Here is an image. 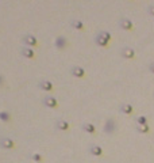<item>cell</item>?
<instances>
[{
	"mask_svg": "<svg viewBox=\"0 0 154 163\" xmlns=\"http://www.w3.org/2000/svg\"><path fill=\"white\" fill-rule=\"evenodd\" d=\"M70 25H72V27H74L77 30H84V23L81 20H72Z\"/></svg>",
	"mask_w": 154,
	"mask_h": 163,
	"instance_id": "obj_17",
	"label": "cell"
},
{
	"mask_svg": "<svg viewBox=\"0 0 154 163\" xmlns=\"http://www.w3.org/2000/svg\"><path fill=\"white\" fill-rule=\"evenodd\" d=\"M70 74L76 76V78H84L85 76V71H84V68H81L79 65H73L70 68Z\"/></svg>",
	"mask_w": 154,
	"mask_h": 163,
	"instance_id": "obj_5",
	"label": "cell"
},
{
	"mask_svg": "<svg viewBox=\"0 0 154 163\" xmlns=\"http://www.w3.org/2000/svg\"><path fill=\"white\" fill-rule=\"evenodd\" d=\"M83 131L87 132V133L93 135V133L96 132V128H95V125H93V124H91V122H84V124H83Z\"/></svg>",
	"mask_w": 154,
	"mask_h": 163,
	"instance_id": "obj_12",
	"label": "cell"
},
{
	"mask_svg": "<svg viewBox=\"0 0 154 163\" xmlns=\"http://www.w3.org/2000/svg\"><path fill=\"white\" fill-rule=\"evenodd\" d=\"M147 12H149V14H150L151 16H154V6L149 7V8H147Z\"/></svg>",
	"mask_w": 154,
	"mask_h": 163,
	"instance_id": "obj_22",
	"label": "cell"
},
{
	"mask_svg": "<svg viewBox=\"0 0 154 163\" xmlns=\"http://www.w3.org/2000/svg\"><path fill=\"white\" fill-rule=\"evenodd\" d=\"M39 88L44 91H51L53 90V83L49 80H41L39 82Z\"/></svg>",
	"mask_w": 154,
	"mask_h": 163,
	"instance_id": "obj_11",
	"label": "cell"
},
{
	"mask_svg": "<svg viewBox=\"0 0 154 163\" xmlns=\"http://www.w3.org/2000/svg\"><path fill=\"white\" fill-rule=\"evenodd\" d=\"M136 131L139 133H149L150 132V126H149V124H146V125H136Z\"/></svg>",
	"mask_w": 154,
	"mask_h": 163,
	"instance_id": "obj_16",
	"label": "cell"
},
{
	"mask_svg": "<svg viewBox=\"0 0 154 163\" xmlns=\"http://www.w3.org/2000/svg\"><path fill=\"white\" fill-rule=\"evenodd\" d=\"M135 121H136V125H146L149 122V120H147V117H145V115H141V117L135 118Z\"/></svg>",
	"mask_w": 154,
	"mask_h": 163,
	"instance_id": "obj_19",
	"label": "cell"
},
{
	"mask_svg": "<svg viewBox=\"0 0 154 163\" xmlns=\"http://www.w3.org/2000/svg\"><path fill=\"white\" fill-rule=\"evenodd\" d=\"M20 53H22L23 57H27V59H34V52L30 48H22L20 49Z\"/></svg>",
	"mask_w": 154,
	"mask_h": 163,
	"instance_id": "obj_15",
	"label": "cell"
},
{
	"mask_svg": "<svg viewBox=\"0 0 154 163\" xmlns=\"http://www.w3.org/2000/svg\"><path fill=\"white\" fill-rule=\"evenodd\" d=\"M22 41H23V44L27 45V46H37L38 45V40L34 36H31V34H26V36H23Z\"/></svg>",
	"mask_w": 154,
	"mask_h": 163,
	"instance_id": "obj_3",
	"label": "cell"
},
{
	"mask_svg": "<svg viewBox=\"0 0 154 163\" xmlns=\"http://www.w3.org/2000/svg\"><path fill=\"white\" fill-rule=\"evenodd\" d=\"M97 34H99L100 37L104 38V40H107V41H111V34H110V33H107V31H99Z\"/></svg>",
	"mask_w": 154,
	"mask_h": 163,
	"instance_id": "obj_21",
	"label": "cell"
},
{
	"mask_svg": "<svg viewBox=\"0 0 154 163\" xmlns=\"http://www.w3.org/2000/svg\"><path fill=\"white\" fill-rule=\"evenodd\" d=\"M95 42H96V44L99 45V46H103V48H105V46L108 45V42H110V41L104 40V38L100 37L99 34H96V36H95Z\"/></svg>",
	"mask_w": 154,
	"mask_h": 163,
	"instance_id": "obj_14",
	"label": "cell"
},
{
	"mask_svg": "<svg viewBox=\"0 0 154 163\" xmlns=\"http://www.w3.org/2000/svg\"><path fill=\"white\" fill-rule=\"evenodd\" d=\"M42 104H44L46 108H49V109H54V108H57L58 106L57 99H55L54 97H50V95H46L44 99H42Z\"/></svg>",
	"mask_w": 154,
	"mask_h": 163,
	"instance_id": "obj_2",
	"label": "cell"
},
{
	"mask_svg": "<svg viewBox=\"0 0 154 163\" xmlns=\"http://www.w3.org/2000/svg\"><path fill=\"white\" fill-rule=\"evenodd\" d=\"M119 111H121V113H125V114H131L132 111H134V109H132V106L128 104H122L119 106Z\"/></svg>",
	"mask_w": 154,
	"mask_h": 163,
	"instance_id": "obj_13",
	"label": "cell"
},
{
	"mask_svg": "<svg viewBox=\"0 0 154 163\" xmlns=\"http://www.w3.org/2000/svg\"><path fill=\"white\" fill-rule=\"evenodd\" d=\"M121 56L123 59H134L135 52H134V49L128 48V46H125V48H122V50H121Z\"/></svg>",
	"mask_w": 154,
	"mask_h": 163,
	"instance_id": "obj_4",
	"label": "cell"
},
{
	"mask_svg": "<svg viewBox=\"0 0 154 163\" xmlns=\"http://www.w3.org/2000/svg\"><path fill=\"white\" fill-rule=\"evenodd\" d=\"M54 45H55L57 49H64V48H66V45H68V40L64 36H59V37L55 38Z\"/></svg>",
	"mask_w": 154,
	"mask_h": 163,
	"instance_id": "obj_7",
	"label": "cell"
},
{
	"mask_svg": "<svg viewBox=\"0 0 154 163\" xmlns=\"http://www.w3.org/2000/svg\"><path fill=\"white\" fill-rule=\"evenodd\" d=\"M30 158L34 160V162H37V163H41L42 160H44V156L41 155V154H38V152H34V154H31L30 155Z\"/></svg>",
	"mask_w": 154,
	"mask_h": 163,
	"instance_id": "obj_20",
	"label": "cell"
},
{
	"mask_svg": "<svg viewBox=\"0 0 154 163\" xmlns=\"http://www.w3.org/2000/svg\"><path fill=\"white\" fill-rule=\"evenodd\" d=\"M0 147L6 148V149H10V148L15 147V143L11 139H8V137H2V139H0Z\"/></svg>",
	"mask_w": 154,
	"mask_h": 163,
	"instance_id": "obj_6",
	"label": "cell"
},
{
	"mask_svg": "<svg viewBox=\"0 0 154 163\" xmlns=\"http://www.w3.org/2000/svg\"><path fill=\"white\" fill-rule=\"evenodd\" d=\"M88 151H89L91 155H95V156H101L103 155V148L100 147V145H96V144H92Z\"/></svg>",
	"mask_w": 154,
	"mask_h": 163,
	"instance_id": "obj_8",
	"label": "cell"
},
{
	"mask_svg": "<svg viewBox=\"0 0 154 163\" xmlns=\"http://www.w3.org/2000/svg\"><path fill=\"white\" fill-rule=\"evenodd\" d=\"M3 82H4V78H3V76H2V75H0V86H2V84H3Z\"/></svg>",
	"mask_w": 154,
	"mask_h": 163,
	"instance_id": "obj_24",
	"label": "cell"
},
{
	"mask_svg": "<svg viewBox=\"0 0 154 163\" xmlns=\"http://www.w3.org/2000/svg\"><path fill=\"white\" fill-rule=\"evenodd\" d=\"M116 128H118V125H116V121H115L114 118H108L107 121L104 122V132L107 135H114L115 132H116Z\"/></svg>",
	"mask_w": 154,
	"mask_h": 163,
	"instance_id": "obj_1",
	"label": "cell"
},
{
	"mask_svg": "<svg viewBox=\"0 0 154 163\" xmlns=\"http://www.w3.org/2000/svg\"><path fill=\"white\" fill-rule=\"evenodd\" d=\"M119 26H121L123 30H132V27H134V25H132V22L130 19H126L123 18L119 20Z\"/></svg>",
	"mask_w": 154,
	"mask_h": 163,
	"instance_id": "obj_9",
	"label": "cell"
},
{
	"mask_svg": "<svg viewBox=\"0 0 154 163\" xmlns=\"http://www.w3.org/2000/svg\"><path fill=\"white\" fill-rule=\"evenodd\" d=\"M149 70H150V72H153V74H154V63H151L150 65H149Z\"/></svg>",
	"mask_w": 154,
	"mask_h": 163,
	"instance_id": "obj_23",
	"label": "cell"
},
{
	"mask_svg": "<svg viewBox=\"0 0 154 163\" xmlns=\"http://www.w3.org/2000/svg\"><path fill=\"white\" fill-rule=\"evenodd\" d=\"M0 120L4 122H8L11 120V114L8 111H0Z\"/></svg>",
	"mask_w": 154,
	"mask_h": 163,
	"instance_id": "obj_18",
	"label": "cell"
},
{
	"mask_svg": "<svg viewBox=\"0 0 154 163\" xmlns=\"http://www.w3.org/2000/svg\"><path fill=\"white\" fill-rule=\"evenodd\" d=\"M55 128L58 131H68L69 129V122L65 121V120H58V121H55Z\"/></svg>",
	"mask_w": 154,
	"mask_h": 163,
	"instance_id": "obj_10",
	"label": "cell"
}]
</instances>
